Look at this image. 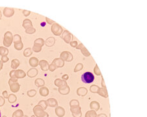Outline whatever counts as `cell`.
<instances>
[{"label": "cell", "instance_id": "cell-1", "mask_svg": "<svg viewBox=\"0 0 147 117\" xmlns=\"http://www.w3.org/2000/svg\"><path fill=\"white\" fill-rule=\"evenodd\" d=\"M33 111L36 117H49V114L38 105H35L33 107Z\"/></svg>", "mask_w": 147, "mask_h": 117}, {"label": "cell", "instance_id": "cell-2", "mask_svg": "<svg viewBox=\"0 0 147 117\" xmlns=\"http://www.w3.org/2000/svg\"><path fill=\"white\" fill-rule=\"evenodd\" d=\"M13 42V36L11 31H7L4 35L3 38V45L5 48H9L11 46Z\"/></svg>", "mask_w": 147, "mask_h": 117}, {"label": "cell", "instance_id": "cell-3", "mask_svg": "<svg viewBox=\"0 0 147 117\" xmlns=\"http://www.w3.org/2000/svg\"><path fill=\"white\" fill-rule=\"evenodd\" d=\"M9 76L11 78H16V79H22L26 76V74L22 70H12L10 72Z\"/></svg>", "mask_w": 147, "mask_h": 117}, {"label": "cell", "instance_id": "cell-4", "mask_svg": "<svg viewBox=\"0 0 147 117\" xmlns=\"http://www.w3.org/2000/svg\"><path fill=\"white\" fill-rule=\"evenodd\" d=\"M94 80V76L90 72H87L81 76L82 82L85 84H89L93 83Z\"/></svg>", "mask_w": 147, "mask_h": 117}, {"label": "cell", "instance_id": "cell-5", "mask_svg": "<svg viewBox=\"0 0 147 117\" xmlns=\"http://www.w3.org/2000/svg\"><path fill=\"white\" fill-rule=\"evenodd\" d=\"M61 36L62 39H63L64 41L66 43H67V44H70V43L73 40V38H74L72 34L70 33L69 32V31H68L67 30L62 31Z\"/></svg>", "mask_w": 147, "mask_h": 117}, {"label": "cell", "instance_id": "cell-6", "mask_svg": "<svg viewBox=\"0 0 147 117\" xmlns=\"http://www.w3.org/2000/svg\"><path fill=\"white\" fill-rule=\"evenodd\" d=\"M51 31L53 35H55V36H60L62 33V28L60 25L55 22L53 24H52Z\"/></svg>", "mask_w": 147, "mask_h": 117}, {"label": "cell", "instance_id": "cell-7", "mask_svg": "<svg viewBox=\"0 0 147 117\" xmlns=\"http://www.w3.org/2000/svg\"><path fill=\"white\" fill-rule=\"evenodd\" d=\"M60 58L62 59L64 61H67V62H71L73 60V55L70 52H62L60 55Z\"/></svg>", "mask_w": 147, "mask_h": 117}, {"label": "cell", "instance_id": "cell-8", "mask_svg": "<svg viewBox=\"0 0 147 117\" xmlns=\"http://www.w3.org/2000/svg\"><path fill=\"white\" fill-rule=\"evenodd\" d=\"M70 111H71L73 117H81L82 112L81 107L79 106L70 107Z\"/></svg>", "mask_w": 147, "mask_h": 117}, {"label": "cell", "instance_id": "cell-9", "mask_svg": "<svg viewBox=\"0 0 147 117\" xmlns=\"http://www.w3.org/2000/svg\"><path fill=\"white\" fill-rule=\"evenodd\" d=\"M52 64L54 66L55 68H62L65 66V61L61 59V58H55L53 61Z\"/></svg>", "mask_w": 147, "mask_h": 117}, {"label": "cell", "instance_id": "cell-10", "mask_svg": "<svg viewBox=\"0 0 147 117\" xmlns=\"http://www.w3.org/2000/svg\"><path fill=\"white\" fill-rule=\"evenodd\" d=\"M76 48L77 49V50H80L81 52V53H82V54H83L84 56L89 57L90 55H91V53H89V51L87 50L86 48H85V46H83V44H81V43H80L79 44H78Z\"/></svg>", "mask_w": 147, "mask_h": 117}, {"label": "cell", "instance_id": "cell-11", "mask_svg": "<svg viewBox=\"0 0 147 117\" xmlns=\"http://www.w3.org/2000/svg\"><path fill=\"white\" fill-rule=\"evenodd\" d=\"M14 14V10L13 8L6 7L3 9V15L7 18L12 17Z\"/></svg>", "mask_w": 147, "mask_h": 117}, {"label": "cell", "instance_id": "cell-12", "mask_svg": "<svg viewBox=\"0 0 147 117\" xmlns=\"http://www.w3.org/2000/svg\"><path fill=\"white\" fill-rule=\"evenodd\" d=\"M58 91L62 95H67L70 93V88L69 87L68 85L64 86V87H60V88H58Z\"/></svg>", "mask_w": 147, "mask_h": 117}, {"label": "cell", "instance_id": "cell-13", "mask_svg": "<svg viewBox=\"0 0 147 117\" xmlns=\"http://www.w3.org/2000/svg\"><path fill=\"white\" fill-rule=\"evenodd\" d=\"M38 65H40V66L41 70L43 71H47L49 70V63L46 60H41L40 61H39V63H38Z\"/></svg>", "mask_w": 147, "mask_h": 117}, {"label": "cell", "instance_id": "cell-14", "mask_svg": "<svg viewBox=\"0 0 147 117\" xmlns=\"http://www.w3.org/2000/svg\"><path fill=\"white\" fill-rule=\"evenodd\" d=\"M55 114H56V115L58 117H63L65 114V109L60 106H57L55 107Z\"/></svg>", "mask_w": 147, "mask_h": 117}, {"label": "cell", "instance_id": "cell-15", "mask_svg": "<svg viewBox=\"0 0 147 117\" xmlns=\"http://www.w3.org/2000/svg\"><path fill=\"white\" fill-rule=\"evenodd\" d=\"M46 103H47L48 106L50 107H56L58 106L57 101L55 98L48 99Z\"/></svg>", "mask_w": 147, "mask_h": 117}, {"label": "cell", "instance_id": "cell-16", "mask_svg": "<svg viewBox=\"0 0 147 117\" xmlns=\"http://www.w3.org/2000/svg\"><path fill=\"white\" fill-rule=\"evenodd\" d=\"M9 86H10V89H11V90L12 92L16 93L20 90V85L18 82L14 83L11 84V85H10Z\"/></svg>", "mask_w": 147, "mask_h": 117}, {"label": "cell", "instance_id": "cell-17", "mask_svg": "<svg viewBox=\"0 0 147 117\" xmlns=\"http://www.w3.org/2000/svg\"><path fill=\"white\" fill-rule=\"evenodd\" d=\"M88 92V90L85 87H79L77 89V94L79 96L84 97L87 95Z\"/></svg>", "mask_w": 147, "mask_h": 117}, {"label": "cell", "instance_id": "cell-18", "mask_svg": "<svg viewBox=\"0 0 147 117\" xmlns=\"http://www.w3.org/2000/svg\"><path fill=\"white\" fill-rule=\"evenodd\" d=\"M38 73V71L37 69H36L35 68H33L29 69L27 72V76L29 78H35V76H37Z\"/></svg>", "mask_w": 147, "mask_h": 117}, {"label": "cell", "instance_id": "cell-19", "mask_svg": "<svg viewBox=\"0 0 147 117\" xmlns=\"http://www.w3.org/2000/svg\"><path fill=\"white\" fill-rule=\"evenodd\" d=\"M97 94H98L100 96H102V97L105 98H107L108 97V92L106 88H103V87L100 88L99 87L97 91Z\"/></svg>", "mask_w": 147, "mask_h": 117}, {"label": "cell", "instance_id": "cell-20", "mask_svg": "<svg viewBox=\"0 0 147 117\" xmlns=\"http://www.w3.org/2000/svg\"><path fill=\"white\" fill-rule=\"evenodd\" d=\"M54 83H55V85L56 87H57L58 88H60V87H64V86L68 85V84H67V81L62 80V79H55V80Z\"/></svg>", "mask_w": 147, "mask_h": 117}, {"label": "cell", "instance_id": "cell-21", "mask_svg": "<svg viewBox=\"0 0 147 117\" xmlns=\"http://www.w3.org/2000/svg\"><path fill=\"white\" fill-rule=\"evenodd\" d=\"M44 43H45V42H44L43 38H37V39L35 40V41H34L33 46L42 48V47H43V46L44 45Z\"/></svg>", "mask_w": 147, "mask_h": 117}, {"label": "cell", "instance_id": "cell-22", "mask_svg": "<svg viewBox=\"0 0 147 117\" xmlns=\"http://www.w3.org/2000/svg\"><path fill=\"white\" fill-rule=\"evenodd\" d=\"M100 103L98 102H96V101H93V102H91V103H90V108L91 109V110H93L94 111H97L100 109Z\"/></svg>", "mask_w": 147, "mask_h": 117}, {"label": "cell", "instance_id": "cell-23", "mask_svg": "<svg viewBox=\"0 0 147 117\" xmlns=\"http://www.w3.org/2000/svg\"><path fill=\"white\" fill-rule=\"evenodd\" d=\"M55 43V38H53L52 37H48L47 39L46 40L44 44L47 47H52V46H53L54 45Z\"/></svg>", "mask_w": 147, "mask_h": 117}, {"label": "cell", "instance_id": "cell-24", "mask_svg": "<svg viewBox=\"0 0 147 117\" xmlns=\"http://www.w3.org/2000/svg\"><path fill=\"white\" fill-rule=\"evenodd\" d=\"M29 63L31 66L35 68V67H36L38 65L39 61H38V59L37 58L35 57H31L29 60Z\"/></svg>", "mask_w": 147, "mask_h": 117}, {"label": "cell", "instance_id": "cell-25", "mask_svg": "<svg viewBox=\"0 0 147 117\" xmlns=\"http://www.w3.org/2000/svg\"><path fill=\"white\" fill-rule=\"evenodd\" d=\"M22 26L23 28H24L26 30V29H29V28H32L33 27V24H32L31 21L29 19H25L24 21H23Z\"/></svg>", "mask_w": 147, "mask_h": 117}, {"label": "cell", "instance_id": "cell-26", "mask_svg": "<svg viewBox=\"0 0 147 117\" xmlns=\"http://www.w3.org/2000/svg\"><path fill=\"white\" fill-rule=\"evenodd\" d=\"M39 93L42 96L46 97L49 94V89L46 87H41L39 90Z\"/></svg>", "mask_w": 147, "mask_h": 117}, {"label": "cell", "instance_id": "cell-27", "mask_svg": "<svg viewBox=\"0 0 147 117\" xmlns=\"http://www.w3.org/2000/svg\"><path fill=\"white\" fill-rule=\"evenodd\" d=\"M35 84L37 87H43L45 85V81L44 79H41V78H37L35 81Z\"/></svg>", "mask_w": 147, "mask_h": 117}, {"label": "cell", "instance_id": "cell-28", "mask_svg": "<svg viewBox=\"0 0 147 117\" xmlns=\"http://www.w3.org/2000/svg\"><path fill=\"white\" fill-rule=\"evenodd\" d=\"M20 66V61L18 59H14L11 61V68L13 70H16Z\"/></svg>", "mask_w": 147, "mask_h": 117}, {"label": "cell", "instance_id": "cell-29", "mask_svg": "<svg viewBox=\"0 0 147 117\" xmlns=\"http://www.w3.org/2000/svg\"><path fill=\"white\" fill-rule=\"evenodd\" d=\"M9 53V50L7 48L3 47V46H0V55L2 56H7Z\"/></svg>", "mask_w": 147, "mask_h": 117}, {"label": "cell", "instance_id": "cell-30", "mask_svg": "<svg viewBox=\"0 0 147 117\" xmlns=\"http://www.w3.org/2000/svg\"><path fill=\"white\" fill-rule=\"evenodd\" d=\"M24 116V112L22 110L18 109L13 112L12 117H22Z\"/></svg>", "mask_w": 147, "mask_h": 117}, {"label": "cell", "instance_id": "cell-31", "mask_svg": "<svg viewBox=\"0 0 147 117\" xmlns=\"http://www.w3.org/2000/svg\"><path fill=\"white\" fill-rule=\"evenodd\" d=\"M8 101L10 103H13L15 102H16L17 100V97L16 95H14V94H11L10 95H9V97H8Z\"/></svg>", "mask_w": 147, "mask_h": 117}, {"label": "cell", "instance_id": "cell-32", "mask_svg": "<svg viewBox=\"0 0 147 117\" xmlns=\"http://www.w3.org/2000/svg\"><path fill=\"white\" fill-rule=\"evenodd\" d=\"M33 54V50L31 48H27L24 51V55L26 57H28L31 56Z\"/></svg>", "mask_w": 147, "mask_h": 117}, {"label": "cell", "instance_id": "cell-33", "mask_svg": "<svg viewBox=\"0 0 147 117\" xmlns=\"http://www.w3.org/2000/svg\"><path fill=\"white\" fill-rule=\"evenodd\" d=\"M85 117H97L96 112L93 110L88 111L85 113Z\"/></svg>", "mask_w": 147, "mask_h": 117}, {"label": "cell", "instance_id": "cell-34", "mask_svg": "<svg viewBox=\"0 0 147 117\" xmlns=\"http://www.w3.org/2000/svg\"><path fill=\"white\" fill-rule=\"evenodd\" d=\"M13 42L14 44H18V43L22 42V38L20 35L18 34H16L13 36Z\"/></svg>", "mask_w": 147, "mask_h": 117}, {"label": "cell", "instance_id": "cell-35", "mask_svg": "<svg viewBox=\"0 0 147 117\" xmlns=\"http://www.w3.org/2000/svg\"><path fill=\"white\" fill-rule=\"evenodd\" d=\"M38 105H39L42 109H43L44 111H45L48 107L47 103H46V100H40L39 102H38Z\"/></svg>", "mask_w": 147, "mask_h": 117}, {"label": "cell", "instance_id": "cell-36", "mask_svg": "<svg viewBox=\"0 0 147 117\" xmlns=\"http://www.w3.org/2000/svg\"><path fill=\"white\" fill-rule=\"evenodd\" d=\"M70 107H74L79 106V102L77 100H72L70 102Z\"/></svg>", "mask_w": 147, "mask_h": 117}, {"label": "cell", "instance_id": "cell-37", "mask_svg": "<svg viewBox=\"0 0 147 117\" xmlns=\"http://www.w3.org/2000/svg\"><path fill=\"white\" fill-rule=\"evenodd\" d=\"M83 68V64L82 63H78L76 65L74 69V72H77L80 71Z\"/></svg>", "mask_w": 147, "mask_h": 117}, {"label": "cell", "instance_id": "cell-38", "mask_svg": "<svg viewBox=\"0 0 147 117\" xmlns=\"http://www.w3.org/2000/svg\"><path fill=\"white\" fill-rule=\"evenodd\" d=\"M36 94V90L35 89L29 90H28V91L27 92V95L30 98L34 97Z\"/></svg>", "mask_w": 147, "mask_h": 117}, {"label": "cell", "instance_id": "cell-39", "mask_svg": "<svg viewBox=\"0 0 147 117\" xmlns=\"http://www.w3.org/2000/svg\"><path fill=\"white\" fill-rule=\"evenodd\" d=\"M99 87L96 85H91L90 87V91L92 93H97Z\"/></svg>", "mask_w": 147, "mask_h": 117}, {"label": "cell", "instance_id": "cell-40", "mask_svg": "<svg viewBox=\"0 0 147 117\" xmlns=\"http://www.w3.org/2000/svg\"><path fill=\"white\" fill-rule=\"evenodd\" d=\"M14 48H15L16 50L20 51L22 50L23 49V48H24V44H23L22 42L18 43V44H14Z\"/></svg>", "mask_w": 147, "mask_h": 117}, {"label": "cell", "instance_id": "cell-41", "mask_svg": "<svg viewBox=\"0 0 147 117\" xmlns=\"http://www.w3.org/2000/svg\"><path fill=\"white\" fill-rule=\"evenodd\" d=\"M94 72L96 76H102V73H101V72H100V69L98 66V64H96L95 66H94Z\"/></svg>", "mask_w": 147, "mask_h": 117}, {"label": "cell", "instance_id": "cell-42", "mask_svg": "<svg viewBox=\"0 0 147 117\" xmlns=\"http://www.w3.org/2000/svg\"><path fill=\"white\" fill-rule=\"evenodd\" d=\"M35 32H36V29H35L33 27L29 28V29H27L26 30V33L29 34V35H32V34L35 33Z\"/></svg>", "mask_w": 147, "mask_h": 117}, {"label": "cell", "instance_id": "cell-43", "mask_svg": "<svg viewBox=\"0 0 147 117\" xmlns=\"http://www.w3.org/2000/svg\"><path fill=\"white\" fill-rule=\"evenodd\" d=\"M9 57H8L7 56H6V55H5V56H2V59H1V61H2V62H3V63H5V62H7L8 61H9Z\"/></svg>", "mask_w": 147, "mask_h": 117}, {"label": "cell", "instance_id": "cell-44", "mask_svg": "<svg viewBox=\"0 0 147 117\" xmlns=\"http://www.w3.org/2000/svg\"><path fill=\"white\" fill-rule=\"evenodd\" d=\"M32 50H33V52H36V53H38V52H40L42 50V48L38 47H35V46H33Z\"/></svg>", "mask_w": 147, "mask_h": 117}, {"label": "cell", "instance_id": "cell-45", "mask_svg": "<svg viewBox=\"0 0 147 117\" xmlns=\"http://www.w3.org/2000/svg\"><path fill=\"white\" fill-rule=\"evenodd\" d=\"M18 81V79H16V78H10V79L9 80V85H11V84L14 83H16Z\"/></svg>", "mask_w": 147, "mask_h": 117}, {"label": "cell", "instance_id": "cell-46", "mask_svg": "<svg viewBox=\"0 0 147 117\" xmlns=\"http://www.w3.org/2000/svg\"><path fill=\"white\" fill-rule=\"evenodd\" d=\"M5 103V100L3 96H0V107H2L4 105Z\"/></svg>", "mask_w": 147, "mask_h": 117}, {"label": "cell", "instance_id": "cell-47", "mask_svg": "<svg viewBox=\"0 0 147 117\" xmlns=\"http://www.w3.org/2000/svg\"><path fill=\"white\" fill-rule=\"evenodd\" d=\"M70 46H71V47H72V48H76L77 45H78L77 42L76 41V40H72V41L70 43Z\"/></svg>", "mask_w": 147, "mask_h": 117}, {"label": "cell", "instance_id": "cell-48", "mask_svg": "<svg viewBox=\"0 0 147 117\" xmlns=\"http://www.w3.org/2000/svg\"><path fill=\"white\" fill-rule=\"evenodd\" d=\"M23 14L25 16H28L30 15L31 14V11H27V10H24L23 11Z\"/></svg>", "mask_w": 147, "mask_h": 117}, {"label": "cell", "instance_id": "cell-49", "mask_svg": "<svg viewBox=\"0 0 147 117\" xmlns=\"http://www.w3.org/2000/svg\"><path fill=\"white\" fill-rule=\"evenodd\" d=\"M55 69H56V68H55V67L52 64L49 65V70H50V71L54 72L55 70Z\"/></svg>", "mask_w": 147, "mask_h": 117}, {"label": "cell", "instance_id": "cell-50", "mask_svg": "<svg viewBox=\"0 0 147 117\" xmlns=\"http://www.w3.org/2000/svg\"><path fill=\"white\" fill-rule=\"evenodd\" d=\"M46 21H47V24H50V25H52L55 23V21H53V20H50V19L48 18H46Z\"/></svg>", "mask_w": 147, "mask_h": 117}, {"label": "cell", "instance_id": "cell-51", "mask_svg": "<svg viewBox=\"0 0 147 117\" xmlns=\"http://www.w3.org/2000/svg\"><path fill=\"white\" fill-rule=\"evenodd\" d=\"M2 95H3V97L5 99L8 98V97H9V94H8V92L7 90H4V91L2 92Z\"/></svg>", "mask_w": 147, "mask_h": 117}, {"label": "cell", "instance_id": "cell-52", "mask_svg": "<svg viewBox=\"0 0 147 117\" xmlns=\"http://www.w3.org/2000/svg\"><path fill=\"white\" fill-rule=\"evenodd\" d=\"M68 78H69V76H68V74H65V75H63V76H62V80L67 81V80H68Z\"/></svg>", "mask_w": 147, "mask_h": 117}, {"label": "cell", "instance_id": "cell-53", "mask_svg": "<svg viewBox=\"0 0 147 117\" xmlns=\"http://www.w3.org/2000/svg\"><path fill=\"white\" fill-rule=\"evenodd\" d=\"M102 87H103V88H106V84H105L104 82V79H103V78H102Z\"/></svg>", "mask_w": 147, "mask_h": 117}, {"label": "cell", "instance_id": "cell-54", "mask_svg": "<svg viewBox=\"0 0 147 117\" xmlns=\"http://www.w3.org/2000/svg\"><path fill=\"white\" fill-rule=\"evenodd\" d=\"M97 117H108V116L106 114H103V113H102V114H100L98 115H97Z\"/></svg>", "mask_w": 147, "mask_h": 117}, {"label": "cell", "instance_id": "cell-55", "mask_svg": "<svg viewBox=\"0 0 147 117\" xmlns=\"http://www.w3.org/2000/svg\"><path fill=\"white\" fill-rule=\"evenodd\" d=\"M3 63L2 62V61L0 60V70H2V68H3Z\"/></svg>", "mask_w": 147, "mask_h": 117}, {"label": "cell", "instance_id": "cell-56", "mask_svg": "<svg viewBox=\"0 0 147 117\" xmlns=\"http://www.w3.org/2000/svg\"><path fill=\"white\" fill-rule=\"evenodd\" d=\"M2 12H1V11H0V20H2Z\"/></svg>", "mask_w": 147, "mask_h": 117}, {"label": "cell", "instance_id": "cell-57", "mask_svg": "<svg viewBox=\"0 0 147 117\" xmlns=\"http://www.w3.org/2000/svg\"><path fill=\"white\" fill-rule=\"evenodd\" d=\"M22 117H29V116H27V115H24Z\"/></svg>", "mask_w": 147, "mask_h": 117}, {"label": "cell", "instance_id": "cell-58", "mask_svg": "<svg viewBox=\"0 0 147 117\" xmlns=\"http://www.w3.org/2000/svg\"><path fill=\"white\" fill-rule=\"evenodd\" d=\"M0 117H2V112H1V111H0Z\"/></svg>", "mask_w": 147, "mask_h": 117}, {"label": "cell", "instance_id": "cell-59", "mask_svg": "<svg viewBox=\"0 0 147 117\" xmlns=\"http://www.w3.org/2000/svg\"><path fill=\"white\" fill-rule=\"evenodd\" d=\"M2 117H7V116H3Z\"/></svg>", "mask_w": 147, "mask_h": 117}, {"label": "cell", "instance_id": "cell-60", "mask_svg": "<svg viewBox=\"0 0 147 117\" xmlns=\"http://www.w3.org/2000/svg\"><path fill=\"white\" fill-rule=\"evenodd\" d=\"M31 117H35V116H31Z\"/></svg>", "mask_w": 147, "mask_h": 117}]
</instances>
